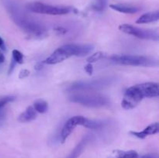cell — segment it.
I'll return each mask as SVG.
<instances>
[{
  "mask_svg": "<svg viewBox=\"0 0 159 158\" xmlns=\"http://www.w3.org/2000/svg\"><path fill=\"white\" fill-rule=\"evenodd\" d=\"M120 30L129 35L134 36L143 40H150L158 41L159 40V34L157 30L153 29H145L130 24H123L119 26Z\"/></svg>",
  "mask_w": 159,
  "mask_h": 158,
  "instance_id": "cell-8",
  "label": "cell"
},
{
  "mask_svg": "<svg viewBox=\"0 0 159 158\" xmlns=\"http://www.w3.org/2000/svg\"><path fill=\"white\" fill-rule=\"evenodd\" d=\"M136 158H158V154L157 153H148V154L143 155V156H138Z\"/></svg>",
  "mask_w": 159,
  "mask_h": 158,
  "instance_id": "cell-24",
  "label": "cell"
},
{
  "mask_svg": "<svg viewBox=\"0 0 159 158\" xmlns=\"http://www.w3.org/2000/svg\"><path fill=\"white\" fill-rule=\"evenodd\" d=\"M159 95L158 84L155 82L135 85L130 87L124 95L121 106L124 109H132L135 108L145 98L158 97Z\"/></svg>",
  "mask_w": 159,
  "mask_h": 158,
  "instance_id": "cell-1",
  "label": "cell"
},
{
  "mask_svg": "<svg viewBox=\"0 0 159 158\" xmlns=\"http://www.w3.org/2000/svg\"><path fill=\"white\" fill-rule=\"evenodd\" d=\"M4 47H5L4 40H2V38L1 37H0V48H2V49H4Z\"/></svg>",
  "mask_w": 159,
  "mask_h": 158,
  "instance_id": "cell-29",
  "label": "cell"
},
{
  "mask_svg": "<svg viewBox=\"0 0 159 158\" xmlns=\"http://www.w3.org/2000/svg\"><path fill=\"white\" fill-rule=\"evenodd\" d=\"M69 100L74 103L93 108L106 106L110 102L108 97L95 93H75L69 96Z\"/></svg>",
  "mask_w": 159,
  "mask_h": 158,
  "instance_id": "cell-5",
  "label": "cell"
},
{
  "mask_svg": "<svg viewBox=\"0 0 159 158\" xmlns=\"http://www.w3.org/2000/svg\"><path fill=\"white\" fill-rule=\"evenodd\" d=\"M110 60L118 64L130 66L156 67L158 64V60L155 59L141 55H113L110 57Z\"/></svg>",
  "mask_w": 159,
  "mask_h": 158,
  "instance_id": "cell-6",
  "label": "cell"
},
{
  "mask_svg": "<svg viewBox=\"0 0 159 158\" xmlns=\"http://www.w3.org/2000/svg\"><path fill=\"white\" fill-rule=\"evenodd\" d=\"M16 97L12 95H4L0 96V108H3L5 105H7L9 102H12L15 101Z\"/></svg>",
  "mask_w": 159,
  "mask_h": 158,
  "instance_id": "cell-19",
  "label": "cell"
},
{
  "mask_svg": "<svg viewBox=\"0 0 159 158\" xmlns=\"http://www.w3.org/2000/svg\"><path fill=\"white\" fill-rule=\"evenodd\" d=\"M16 64V62L14 61L13 60H12V62H11V64H10V66H9V71H8V72H9V74H11V72L12 71V70H13L14 68H15Z\"/></svg>",
  "mask_w": 159,
  "mask_h": 158,
  "instance_id": "cell-26",
  "label": "cell"
},
{
  "mask_svg": "<svg viewBox=\"0 0 159 158\" xmlns=\"http://www.w3.org/2000/svg\"><path fill=\"white\" fill-rule=\"evenodd\" d=\"M85 71H86V73H88L89 75H91L93 72V64L90 63H88L85 66Z\"/></svg>",
  "mask_w": 159,
  "mask_h": 158,
  "instance_id": "cell-25",
  "label": "cell"
},
{
  "mask_svg": "<svg viewBox=\"0 0 159 158\" xmlns=\"http://www.w3.org/2000/svg\"><path fill=\"white\" fill-rule=\"evenodd\" d=\"M33 107L35 109V111L39 113H45L48 110V102H45L44 100H42V99L35 101Z\"/></svg>",
  "mask_w": 159,
  "mask_h": 158,
  "instance_id": "cell-16",
  "label": "cell"
},
{
  "mask_svg": "<svg viewBox=\"0 0 159 158\" xmlns=\"http://www.w3.org/2000/svg\"><path fill=\"white\" fill-rule=\"evenodd\" d=\"M5 61V56L0 51V64H2Z\"/></svg>",
  "mask_w": 159,
  "mask_h": 158,
  "instance_id": "cell-28",
  "label": "cell"
},
{
  "mask_svg": "<svg viewBox=\"0 0 159 158\" xmlns=\"http://www.w3.org/2000/svg\"><path fill=\"white\" fill-rule=\"evenodd\" d=\"M110 7L112 9H113V10L117 11V12H122V13L127 14L136 13V12H139L140 11L139 7L129 4H121V3H118V4H111L110 5Z\"/></svg>",
  "mask_w": 159,
  "mask_h": 158,
  "instance_id": "cell-12",
  "label": "cell"
},
{
  "mask_svg": "<svg viewBox=\"0 0 159 158\" xmlns=\"http://www.w3.org/2000/svg\"><path fill=\"white\" fill-rule=\"evenodd\" d=\"M139 156L135 150H129V151H121L118 150L115 153V158H136Z\"/></svg>",
  "mask_w": 159,
  "mask_h": 158,
  "instance_id": "cell-17",
  "label": "cell"
},
{
  "mask_svg": "<svg viewBox=\"0 0 159 158\" xmlns=\"http://www.w3.org/2000/svg\"><path fill=\"white\" fill-rule=\"evenodd\" d=\"M92 136L90 135H86L85 136H84L82 139V140L77 144L75 147L74 148V150L71 151V153L67 156L66 158H78L81 155V153L83 152V150H85V147L88 144V143L89 142L90 139H91Z\"/></svg>",
  "mask_w": 159,
  "mask_h": 158,
  "instance_id": "cell-11",
  "label": "cell"
},
{
  "mask_svg": "<svg viewBox=\"0 0 159 158\" xmlns=\"http://www.w3.org/2000/svg\"><path fill=\"white\" fill-rule=\"evenodd\" d=\"M85 120V118L81 116H75L70 118L62 128L61 133V143H65L68 136L71 135L73 130L75 129L77 125H82Z\"/></svg>",
  "mask_w": 159,
  "mask_h": 158,
  "instance_id": "cell-9",
  "label": "cell"
},
{
  "mask_svg": "<svg viewBox=\"0 0 159 158\" xmlns=\"http://www.w3.org/2000/svg\"><path fill=\"white\" fill-rule=\"evenodd\" d=\"M159 131V124L158 122H155V123L151 124L148 126L146 127L145 129L141 132L137 131H130V133L133 136H136V137L139 138V139H144L147 137L148 136H151V135H155L158 133Z\"/></svg>",
  "mask_w": 159,
  "mask_h": 158,
  "instance_id": "cell-10",
  "label": "cell"
},
{
  "mask_svg": "<svg viewBox=\"0 0 159 158\" xmlns=\"http://www.w3.org/2000/svg\"><path fill=\"white\" fill-rule=\"evenodd\" d=\"M26 8L29 11L35 13L46 14V15H60L69 13L71 11V7L62 6H51L45 3L34 2L28 3Z\"/></svg>",
  "mask_w": 159,
  "mask_h": 158,
  "instance_id": "cell-7",
  "label": "cell"
},
{
  "mask_svg": "<svg viewBox=\"0 0 159 158\" xmlns=\"http://www.w3.org/2000/svg\"><path fill=\"white\" fill-rule=\"evenodd\" d=\"M37 112L33 106H29L19 116L18 120L21 122H29L37 118Z\"/></svg>",
  "mask_w": 159,
  "mask_h": 158,
  "instance_id": "cell-13",
  "label": "cell"
},
{
  "mask_svg": "<svg viewBox=\"0 0 159 158\" xmlns=\"http://www.w3.org/2000/svg\"><path fill=\"white\" fill-rule=\"evenodd\" d=\"M159 20V12L155 11V12H147L143 14L137 20L136 23L138 24H144V23H153V22L158 21Z\"/></svg>",
  "mask_w": 159,
  "mask_h": 158,
  "instance_id": "cell-14",
  "label": "cell"
},
{
  "mask_svg": "<svg viewBox=\"0 0 159 158\" xmlns=\"http://www.w3.org/2000/svg\"><path fill=\"white\" fill-rule=\"evenodd\" d=\"M103 56H104V54L102 52L95 53L94 54L91 55L88 59H87V61H88V63H90V64L95 63V62L101 60V59L103 57Z\"/></svg>",
  "mask_w": 159,
  "mask_h": 158,
  "instance_id": "cell-21",
  "label": "cell"
},
{
  "mask_svg": "<svg viewBox=\"0 0 159 158\" xmlns=\"http://www.w3.org/2000/svg\"><path fill=\"white\" fill-rule=\"evenodd\" d=\"M115 81V77H104L92 80H82L73 82L67 88L68 91H94L108 88Z\"/></svg>",
  "mask_w": 159,
  "mask_h": 158,
  "instance_id": "cell-4",
  "label": "cell"
},
{
  "mask_svg": "<svg viewBox=\"0 0 159 158\" xmlns=\"http://www.w3.org/2000/svg\"><path fill=\"white\" fill-rule=\"evenodd\" d=\"M30 75V71L26 69H23L20 71V74H19V78L23 79L25 78V77H28Z\"/></svg>",
  "mask_w": 159,
  "mask_h": 158,
  "instance_id": "cell-23",
  "label": "cell"
},
{
  "mask_svg": "<svg viewBox=\"0 0 159 158\" xmlns=\"http://www.w3.org/2000/svg\"><path fill=\"white\" fill-rule=\"evenodd\" d=\"M107 5V0H96L93 3L92 9L96 12H102L105 10Z\"/></svg>",
  "mask_w": 159,
  "mask_h": 158,
  "instance_id": "cell-18",
  "label": "cell"
},
{
  "mask_svg": "<svg viewBox=\"0 0 159 158\" xmlns=\"http://www.w3.org/2000/svg\"><path fill=\"white\" fill-rule=\"evenodd\" d=\"M6 119V111L3 109V108H0V126L3 125Z\"/></svg>",
  "mask_w": 159,
  "mask_h": 158,
  "instance_id": "cell-22",
  "label": "cell"
},
{
  "mask_svg": "<svg viewBox=\"0 0 159 158\" xmlns=\"http://www.w3.org/2000/svg\"><path fill=\"white\" fill-rule=\"evenodd\" d=\"M6 8L16 24L18 25L28 34L38 38H41L43 36L46 35L47 29L43 24L26 15L15 5L8 2L6 4Z\"/></svg>",
  "mask_w": 159,
  "mask_h": 158,
  "instance_id": "cell-2",
  "label": "cell"
},
{
  "mask_svg": "<svg viewBox=\"0 0 159 158\" xmlns=\"http://www.w3.org/2000/svg\"><path fill=\"white\" fill-rule=\"evenodd\" d=\"M43 61L40 62V63H38V64H37L35 66V69H36V70H40L42 68H43Z\"/></svg>",
  "mask_w": 159,
  "mask_h": 158,
  "instance_id": "cell-27",
  "label": "cell"
},
{
  "mask_svg": "<svg viewBox=\"0 0 159 158\" xmlns=\"http://www.w3.org/2000/svg\"><path fill=\"white\" fill-rule=\"evenodd\" d=\"M94 47L91 44H66L57 48L51 56L43 61L46 64H56L71 57H85L93 50Z\"/></svg>",
  "mask_w": 159,
  "mask_h": 158,
  "instance_id": "cell-3",
  "label": "cell"
},
{
  "mask_svg": "<svg viewBox=\"0 0 159 158\" xmlns=\"http://www.w3.org/2000/svg\"><path fill=\"white\" fill-rule=\"evenodd\" d=\"M12 60L17 64H21L23 63V55L20 51H19L18 50H13L12 52Z\"/></svg>",
  "mask_w": 159,
  "mask_h": 158,
  "instance_id": "cell-20",
  "label": "cell"
},
{
  "mask_svg": "<svg viewBox=\"0 0 159 158\" xmlns=\"http://www.w3.org/2000/svg\"><path fill=\"white\" fill-rule=\"evenodd\" d=\"M107 122L106 121L102 120H93V119H89L85 118V120L82 126L85 128L90 129L93 130H97L102 129L107 125Z\"/></svg>",
  "mask_w": 159,
  "mask_h": 158,
  "instance_id": "cell-15",
  "label": "cell"
}]
</instances>
